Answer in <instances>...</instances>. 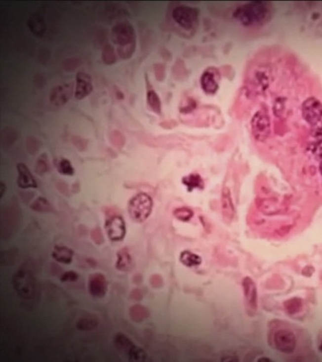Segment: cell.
Returning a JSON list of instances; mask_svg holds the SVG:
<instances>
[{"mask_svg": "<svg viewBox=\"0 0 322 362\" xmlns=\"http://www.w3.org/2000/svg\"><path fill=\"white\" fill-rule=\"evenodd\" d=\"M252 133L257 141L266 140L271 132V121L268 115L262 111L257 112L251 121Z\"/></svg>", "mask_w": 322, "mask_h": 362, "instance_id": "obj_5", "label": "cell"}, {"mask_svg": "<svg viewBox=\"0 0 322 362\" xmlns=\"http://www.w3.org/2000/svg\"><path fill=\"white\" fill-rule=\"evenodd\" d=\"M220 74L214 67L206 69L201 78V88L207 95H214L218 89Z\"/></svg>", "mask_w": 322, "mask_h": 362, "instance_id": "obj_9", "label": "cell"}, {"mask_svg": "<svg viewBox=\"0 0 322 362\" xmlns=\"http://www.w3.org/2000/svg\"><path fill=\"white\" fill-rule=\"evenodd\" d=\"M90 235H91L93 241L95 242V244L101 245L103 243V235H102V230L99 228L93 229Z\"/></svg>", "mask_w": 322, "mask_h": 362, "instance_id": "obj_31", "label": "cell"}, {"mask_svg": "<svg viewBox=\"0 0 322 362\" xmlns=\"http://www.w3.org/2000/svg\"><path fill=\"white\" fill-rule=\"evenodd\" d=\"M174 22L186 30H194L199 24V11L192 7L178 6L172 12Z\"/></svg>", "mask_w": 322, "mask_h": 362, "instance_id": "obj_3", "label": "cell"}, {"mask_svg": "<svg viewBox=\"0 0 322 362\" xmlns=\"http://www.w3.org/2000/svg\"><path fill=\"white\" fill-rule=\"evenodd\" d=\"M110 139H111V143L119 148L122 147V145H124V143H125V138L123 137V135L118 131L112 132L110 136Z\"/></svg>", "mask_w": 322, "mask_h": 362, "instance_id": "obj_28", "label": "cell"}, {"mask_svg": "<svg viewBox=\"0 0 322 362\" xmlns=\"http://www.w3.org/2000/svg\"><path fill=\"white\" fill-rule=\"evenodd\" d=\"M115 344L116 349L120 352L124 354L128 357L129 361L132 362H141L145 361V350L135 345L127 336L122 333H118L115 336Z\"/></svg>", "mask_w": 322, "mask_h": 362, "instance_id": "obj_4", "label": "cell"}, {"mask_svg": "<svg viewBox=\"0 0 322 362\" xmlns=\"http://www.w3.org/2000/svg\"><path fill=\"white\" fill-rule=\"evenodd\" d=\"M88 290L94 298L102 299L108 291V282L105 276L101 273H95L89 277L88 280Z\"/></svg>", "mask_w": 322, "mask_h": 362, "instance_id": "obj_11", "label": "cell"}, {"mask_svg": "<svg viewBox=\"0 0 322 362\" xmlns=\"http://www.w3.org/2000/svg\"><path fill=\"white\" fill-rule=\"evenodd\" d=\"M234 16L244 26H261L272 19L273 7L267 2H253L239 7Z\"/></svg>", "mask_w": 322, "mask_h": 362, "instance_id": "obj_1", "label": "cell"}, {"mask_svg": "<svg viewBox=\"0 0 322 362\" xmlns=\"http://www.w3.org/2000/svg\"><path fill=\"white\" fill-rule=\"evenodd\" d=\"M97 326V321L95 318H82L77 323V327L82 330H90Z\"/></svg>", "mask_w": 322, "mask_h": 362, "instance_id": "obj_26", "label": "cell"}, {"mask_svg": "<svg viewBox=\"0 0 322 362\" xmlns=\"http://www.w3.org/2000/svg\"><path fill=\"white\" fill-rule=\"evenodd\" d=\"M31 208L37 212L47 213L53 211V207L50 204V202L44 198H38L34 202Z\"/></svg>", "mask_w": 322, "mask_h": 362, "instance_id": "obj_23", "label": "cell"}, {"mask_svg": "<svg viewBox=\"0 0 322 362\" xmlns=\"http://www.w3.org/2000/svg\"><path fill=\"white\" fill-rule=\"evenodd\" d=\"M105 229L110 241L115 242L121 241L125 238L126 233L125 220L121 215H111L106 221Z\"/></svg>", "mask_w": 322, "mask_h": 362, "instance_id": "obj_7", "label": "cell"}, {"mask_svg": "<svg viewBox=\"0 0 322 362\" xmlns=\"http://www.w3.org/2000/svg\"><path fill=\"white\" fill-rule=\"evenodd\" d=\"M147 103L152 111L160 115L161 112V100L159 98L158 94L153 89H148L147 91Z\"/></svg>", "mask_w": 322, "mask_h": 362, "instance_id": "obj_22", "label": "cell"}, {"mask_svg": "<svg viewBox=\"0 0 322 362\" xmlns=\"http://www.w3.org/2000/svg\"><path fill=\"white\" fill-rule=\"evenodd\" d=\"M113 41L119 45V48L135 43V32L128 23H121L114 27L112 30Z\"/></svg>", "mask_w": 322, "mask_h": 362, "instance_id": "obj_6", "label": "cell"}, {"mask_svg": "<svg viewBox=\"0 0 322 362\" xmlns=\"http://www.w3.org/2000/svg\"><path fill=\"white\" fill-rule=\"evenodd\" d=\"M142 296L143 295H142V293L139 289H134V290L132 291V294H131V298H132V300H141Z\"/></svg>", "mask_w": 322, "mask_h": 362, "instance_id": "obj_33", "label": "cell"}, {"mask_svg": "<svg viewBox=\"0 0 322 362\" xmlns=\"http://www.w3.org/2000/svg\"><path fill=\"white\" fill-rule=\"evenodd\" d=\"M319 349H320V351H322V343H321V344H320Z\"/></svg>", "mask_w": 322, "mask_h": 362, "instance_id": "obj_34", "label": "cell"}, {"mask_svg": "<svg viewBox=\"0 0 322 362\" xmlns=\"http://www.w3.org/2000/svg\"><path fill=\"white\" fill-rule=\"evenodd\" d=\"M102 59L107 65H112L116 61L115 50L111 46H106L102 52Z\"/></svg>", "mask_w": 322, "mask_h": 362, "instance_id": "obj_27", "label": "cell"}, {"mask_svg": "<svg viewBox=\"0 0 322 362\" xmlns=\"http://www.w3.org/2000/svg\"><path fill=\"white\" fill-rule=\"evenodd\" d=\"M222 212L225 222H230L235 215V207L230 190L224 188L222 193Z\"/></svg>", "mask_w": 322, "mask_h": 362, "instance_id": "obj_16", "label": "cell"}, {"mask_svg": "<svg viewBox=\"0 0 322 362\" xmlns=\"http://www.w3.org/2000/svg\"><path fill=\"white\" fill-rule=\"evenodd\" d=\"M46 161L47 160H46L45 156H42L40 158L37 164V168H36L37 173H39V174H43V173L48 171V163L46 162Z\"/></svg>", "mask_w": 322, "mask_h": 362, "instance_id": "obj_30", "label": "cell"}, {"mask_svg": "<svg viewBox=\"0 0 322 362\" xmlns=\"http://www.w3.org/2000/svg\"><path fill=\"white\" fill-rule=\"evenodd\" d=\"M302 111L304 120L309 124H318L322 119V103L314 97L307 99L303 102Z\"/></svg>", "mask_w": 322, "mask_h": 362, "instance_id": "obj_8", "label": "cell"}, {"mask_svg": "<svg viewBox=\"0 0 322 362\" xmlns=\"http://www.w3.org/2000/svg\"><path fill=\"white\" fill-rule=\"evenodd\" d=\"M129 315L134 322H142L149 317V312L141 305H134L130 308Z\"/></svg>", "mask_w": 322, "mask_h": 362, "instance_id": "obj_21", "label": "cell"}, {"mask_svg": "<svg viewBox=\"0 0 322 362\" xmlns=\"http://www.w3.org/2000/svg\"><path fill=\"white\" fill-rule=\"evenodd\" d=\"M93 86L91 78L85 72H80L76 76V86H75V97L78 100H82L92 92Z\"/></svg>", "mask_w": 322, "mask_h": 362, "instance_id": "obj_12", "label": "cell"}, {"mask_svg": "<svg viewBox=\"0 0 322 362\" xmlns=\"http://www.w3.org/2000/svg\"><path fill=\"white\" fill-rule=\"evenodd\" d=\"M18 172L17 185L22 189L37 188V183L28 166L24 163H18L17 166Z\"/></svg>", "mask_w": 322, "mask_h": 362, "instance_id": "obj_14", "label": "cell"}, {"mask_svg": "<svg viewBox=\"0 0 322 362\" xmlns=\"http://www.w3.org/2000/svg\"><path fill=\"white\" fill-rule=\"evenodd\" d=\"M180 261L187 267H195L201 265L202 259L199 255L190 251H183L180 255Z\"/></svg>", "mask_w": 322, "mask_h": 362, "instance_id": "obj_20", "label": "cell"}, {"mask_svg": "<svg viewBox=\"0 0 322 362\" xmlns=\"http://www.w3.org/2000/svg\"><path fill=\"white\" fill-rule=\"evenodd\" d=\"M153 208V200L147 193H138L128 202V213L135 222L141 223L148 219Z\"/></svg>", "mask_w": 322, "mask_h": 362, "instance_id": "obj_2", "label": "cell"}, {"mask_svg": "<svg viewBox=\"0 0 322 362\" xmlns=\"http://www.w3.org/2000/svg\"><path fill=\"white\" fill-rule=\"evenodd\" d=\"M79 279V275L75 271H70L65 272L60 278L61 282H76Z\"/></svg>", "mask_w": 322, "mask_h": 362, "instance_id": "obj_32", "label": "cell"}, {"mask_svg": "<svg viewBox=\"0 0 322 362\" xmlns=\"http://www.w3.org/2000/svg\"><path fill=\"white\" fill-rule=\"evenodd\" d=\"M287 303L289 305L285 303L286 308L290 313H297L302 307V301H301V300H298V299H293V300H289Z\"/></svg>", "mask_w": 322, "mask_h": 362, "instance_id": "obj_29", "label": "cell"}, {"mask_svg": "<svg viewBox=\"0 0 322 362\" xmlns=\"http://www.w3.org/2000/svg\"><path fill=\"white\" fill-rule=\"evenodd\" d=\"M173 215L179 221H181V222H188L194 216V212L189 208L181 207V208H177V209H174Z\"/></svg>", "mask_w": 322, "mask_h": 362, "instance_id": "obj_24", "label": "cell"}, {"mask_svg": "<svg viewBox=\"0 0 322 362\" xmlns=\"http://www.w3.org/2000/svg\"><path fill=\"white\" fill-rule=\"evenodd\" d=\"M73 90L72 83H66V84L57 86L51 92L50 101L53 105L63 106L66 104L67 101H69L73 95Z\"/></svg>", "mask_w": 322, "mask_h": 362, "instance_id": "obj_13", "label": "cell"}, {"mask_svg": "<svg viewBox=\"0 0 322 362\" xmlns=\"http://www.w3.org/2000/svg\"><path fill=\"white\" fill-rule=\"evenodd\" d=\"M74 256V251L69 247L64 245H56L53 249L52 257L57 262L61 264H70L72 263Z\"/></svg>", "mask_w": 322, "mask_h": 362, "instance_id": "obj_17", "label": "cell"}, {"mask_svg": "<svg viewBox=\"0 0 322 362\" xmlns=\"http://www.w3.org/2000/svg\"><path fill=\"white\" fill-rule=\"evenodd\" d=\"M132 258L126 247L122 248L117 252V262L115 267L120 271H127L132 268Z\"/></svg>", "mask_w": 322, "mask_h": 362, "instance_id": "obj_18", "label": "cell"}, {"mask_svg": "<svg viewBox=\"0 0 322 362\" xmlns=\"http://www.w3.org/2000/svg\"><path fill=\"white\" fill-rule=\"evenodd\" d=\"M57 168H58L59 173H61L63 175L73 176V174L75 173V170L73 168L71 161L69 160H67V159H65V158H63V159L59 161V164L57 166Z\"/></svg>", "mask_w": 322, "mask_h": 362, "instance_id": "obj_25", "label": "cell"}, {"mask_svg": "<svg viewBox=\"0 0 322 362\" xmlns=\"http://www.w3.org/2000/svg\"><path fill=\"white\" fill-rule=\"evenodd\" d=\"M244 295L246 299L247 306H249L252 309H257L258 305V294H257L256 285L250 278H245L242 282Z\"/></svg>", "mask_w": 322, "mask_h": 362, "instance_id": "obj_15", "label": "cell"}, {"mask_svg": "<svg viewBox=\"0 0 322 362\" xmlns=\"http://www.w3.org/2000/svg\"><path fill=\"white\" fill-rule=\"evenodd\" d=\"M182 183L189 192L194 189H203L204 187V181L198 173H191L188 176L184 177L182 179Z\"/></svg>", "mask_w": 322, "mask_h": 362, "instance_id": "obj_19", "label": "cell"}, {"mask_svg": "<svg viewBox=\"0 0 322 362\" xmlns=\"http://www.w3.org/2000/svg\"><path fill=\"white\" fill-rule=\"evenodd\" d=\"M274 342L277 349L285 354L293 352L296 348V336L291 331L286 329H281L275 334Z\"/></svg>", "mask_w": 322, "mask_h": 362, "instance_id": "obj_10", "label": "cell"}]
</instances>
